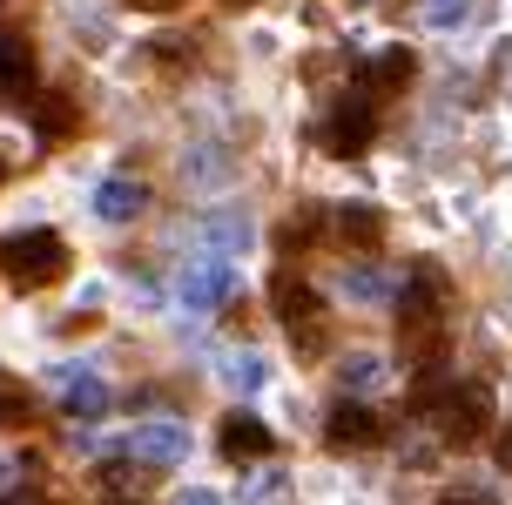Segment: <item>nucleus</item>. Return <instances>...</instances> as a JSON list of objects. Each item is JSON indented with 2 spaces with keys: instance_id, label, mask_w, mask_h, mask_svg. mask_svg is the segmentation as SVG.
<instances>
[{
  "instance_id": "obj_1",
  "label": "nucleus",
  "mask_w": 512,
  "mask_h": 505,
  "mask_svg": "<svg viewBox=\"0 0 512 505\" xmlns=\"http://www.w3.org/2000/svg\"><path fill=\"white\" fill-rule=\"evenodd\" d=\"M0 270H7L14 290H48V283L68 277V243H61L54 229H21V236H7Z\"/></svg>"
},
{
  "instance_id": "obj_2",
  "label": "nucleus",
  "mask_w": 512,
  "mask_h": 505,
  "mask_svg": "<svg viewBox=\"0 0 512 505\" xmlns=\"http://www.w3.org/2000/svg\"><path fill=\"white\" fill-rule=\"evenodd\" d=\"M492 431V391L486 384H452V391H445V398H438V438H445V445H479V438H486Z\"/></svg>"
},
{
  "instance_id": "obj_3",
  "label": "nucleus",
  "mask_w": 512,
  "mask_h": 505,
  "mask_svg": "<svg viewBox=\"0 0 512 505\" xmlns=\"http://www.w3.org/2000/svg\"><path fill=\"white\" fill-rule=\"evenodd\" d=\"M371 135H378V115H371V101H337L331 115H324V149L331 155H364L371 149Z\"/></svg>"
},
{
  "instance_id": "obj_4",
  "label": "nucleus",
  "mask_w": 512,
  "mask_h": 505,
  "mask_svg": "<svg viewBox=\"0 0 512 505\" xmlns=\"http://www.w3.org/2000/svg\"><path fill=\"white\" fill-rule=\"evenodd\" d=\"M230 290H236L230 256H203V263L182 270V303L189 310H216V303H230Z\"/></svg>"
},
{
  "instance_id": "obj_5",
  "label": "nucleus",
  "mask_w": 512,
  "mask_h": 505,
  "mask_svg": "<svg viewBox=\"0 0 512 505\" xmlns=\"http://www.w3.org/2000/svg\"><path fill=\"white\" fill-rule=\"evenodd\" d=\"M378 438H384V425H378V411H364V404H337L324 418V445L331 452H371Z\"/></svg>"
},
{
  "instance_id": "obj_6",
  "label": "nucleus",
  "mask_w": 512,
  "mask_h": 505,
  "mask_svg": "<svg viewBox=\"0 0 512 505\" xmlns=\"http://www.w3.org/2000/svg\"><path fill=\"white\" fill-rule=\"evenodd\" d=\"M270 310L283 317V330H304V324H317V317H324L317 290H310L304 277H290V270H283V277L270 283Z\"/></svg>"
},
{
  "instance_id": "obj_7",
  "label": "nucleus",
  "mask_w": 512,
  "mask_h": 505,
  "mask_svg": "<svg viewBox=\"0 0 512 505\" xmlns=\"http://www.w3.org/2000/svg\"><path fill=\"white\" fill-rule=\"evenodd\" d=\"M216 452L230 458V465H250V458H263V452H270V431L256 425L250 411H230V418L216 425Z\"/></svg>"
},
{
  "instance_id": "obj_8",
  "label": "nucleus",
  "mask_w": 512,
  "mask_h": 505,
  "mask_svg": "<svg viewBox=\"0 0 512 505\" xmlns=\"http://www.w3.org/2000/svg\"><path fill=\"white\" fill-rule=\"evenodd\" d=\"M128 452L149 458V465H176V458L189 452V431L169 425V418H155V425H135V431H128Z\"/></svg>"
},
{
  "instance_id": "obj_9",
  "label": "nucleus",
  "mask_w": 512,
  "mask_h": 505,
  "mask_svg": "<svg viewBox=\"0 0 512 505\" xmlns=\"http://www.w3.org/2000/svg\"><path fill=\"white\" fill-rule=\"evenodd\" d=\"M0 95L7 101L34 95V48H27L21 34H0Z\"/></svg>"
},
{
  "instance_id": "obj_10",
  "label": "nucleus",
  "mask_w": 512,
  "mask_h": 505,
  "mask_svg": "<svg viewBox=\"0 0 512 505\" xmlns=\"http://www.w3.org/2000/svg\"><path fill=\"white\" fill-rule=\"evenodd\" d=\"M61 411L68 418H102L108 411V384L88 371H61Z\"/></svg>"
},
{
  "instance_id": "obj_11",
  "label": "nucleus",
  "mask_w": 512,
  "mask_h": 505,
  "mask_svg": "<svg viewBox=\"0 0 512 505\" xmlns=\"http://www.w3.org/2000/svg\"><path fill=\"white\" fill-rule=\"evenodd\" d=\"M331 223H337V236H344V243H358V250H378V243H384V216L371 209V202H344Z\"/></svg>"
},
{
  "instance_id": "obj_12",
  "label": "nucleus",
  "mask_w": 512,
  "mask_h": 505,
  "mask_svg": "<svg viewBox=\"0 0 512 505\" xmlns=\"http://www.w3.org/2000/svg\"><path fill=\"white\" fill-rule=\"evenodd\" d=\"M142 202H149V196H142V182H135V176H108L102 189H95V209H102L108 223H128V216H142Z\"/></svg>"
},
{
  "instance_id": "obj_13",
  "label": "nucleus",
  "mask_w": 512,
  "mask_h": 505,
  "mask_svg": "<svg viewBox=\"0 0 512 505\" xmlns=\"http://www.w3.org/2000/svg\"><path fill=\"white\" fill-rule=\"evenodd\" d=\"M411 68H418V61H411L405 48H384L378 61L364 68V81H371V95H398V88L411 81Z\"/></svg>"
},
{
  "instance_id": "obj_14",
  "label": "nucleus",
  "mask_w": 512,
  "mask_h": 505,
  "mask_svg": "<svg viewBox=\"0 0 512 505\" xmlns=\"http://www.w3.org/2000/svg\"><path fill=\"white\" fill-rule=\"evenodd\" d=\"M34 122H41V135H48V142H68V135L81 128V108H75L68 95H41V108H34Z\"/></svg>"
},
{
  "instance_id": "obj_15",
  "label": "nucleus",
  "mask_w": 512,
  "mask_h": 505,
  "mask_svg": "<svg viewBox=\"0 0 512 505\" xmlns=\"http://www.w3.org/2000/svg\"><path fill=\"white\" fill-rule=\"evenodd\" d=\"M337 378H344V391H378L384 384V357H371V351H358V357H344V364H337Z\"/></svg>"
},
{
  "instance_id": "obj_16",
  "label": "nucleus",
  "mask_w": 512,
  "mask_h": 505,
  "mask_svg": "<svg viewBox=\"0 0 512 505\" xmlns=\"http://www.w3.org/2000/svg\"><path fill=\"white\" fill-rule=\"evenodd\" d=\"M277 243H283V250H304V243H317V209H297V216L277 229Z\"/></svg>"
},
{
  "instance_id": "obj_17",
  "label": "nucleus",
  "mask_w": 512,
  "mask_h": 505,
  "mask_svg": "<svg viewBox=\"0 0 512 505\" xmlns=\"http://www.w3.org/2000/svg\"><path fill=\"white\" fill-rule=\"evenodd\" d=\"M344 290H351V297H358V303H378V297H384V277H378V270H364V263H358V270H344Z\"/></svg>"
},
{
  "instance_id": "obj_18",
  "label": "nucleus",
  "mask_w": 512,
  "mask_h": 505,
  "mask_svg": "<svg viewBox=\"0 0 512 505\" xmlns=\"http://www.w3.org/2000/svg\"><path fill=\"white\" fill-rule=\"evenodd\" d=\"M209 243H216V256H230V250H243V243H250V229L230 223V216H216V223H209Z\"/></svg>"
},
{
  "instance_id": "obj_19",
  "label": "nucleus",
  "mask_w": 512,
  "mask_h": 505,
  "mask_svg": "<svg viewBox=\"0 0 512 505\" xmlns=\"http://www.w3.org/2000/svg\"><path fill=\"white\" fill-rule=\"evenodd\" d=\"M223 371H230V384H243V391H256V384H263V357H256V351H243V357H230Z\"/></svg>"
},
{
  "instance_id": "obj_20",
  "label": "nucleus",
  "mask_w": 512,
  "mask_h": 505,
  "mask_svg": "<svg viewBox=\"0 0 512 505\" xmlns=\"http://www.w3.org/2000/svg\"><path fill=\"white\" fill-rule=\"evenodd\" d=\"M21 418H27V391L0 378V431H7V425H21Z\"/></svg>"
},
{
  "instance_id": "obj_21",
  "label": "nucleus",
  "mask_w": 512,
  "mask_h": 505,
  "mask_svg": "<svg viewBox=\"0 0 512 505\" xmlns=\"http://www.w3.org/2000/svg\"><path fill=\"white\" fill-rule=\"evenodd\" d=\"M465 7H472V0H425V21H432V27H459Z\"/></svg>"
},
{
  "instance_id": "obj_22",
  "label": "nucleus",
  "mask_w": 512,
  "mask_h": 505,
  "mask_svg": "<svg viewBox=\"0 0 512 505\" xmlns=\"http://www.w3.org/2000/svg\"><path fill=\"white\" fill-rule=\"evenodd\" d=\"M499 472H512V431H499Z\"/></svg>"
},
{
  "instance_id": "obj_23",
  "label": "nucleus",
  "mask_w": 512,
  "mask_h": 505,
  "mask_svg": "<svg viewBox=\"0 0 512 505\" xmlns=\"http://www.w3.org/2000/svg\"><path fill=\"white\" fill-rule=\"evenodd\" d=\"M135 7H149V14H176L182 0H135Z\"/></svg>"
},
{
  "instance_id": "obj_24",
  "label": "nucleus",
  "mask_w": 512,
  "mask_h": 505,
  "mask_svg": "<svg viewBox=\"0 0 512 505\" xmlns=\"http://www.w3.org/2000/svg\"><path fill=\"white\" fill-rule=\"evenodd\" d=\"M176 505H216V492H182Z\"/></svg>"
},
{
  "instance_id": "obj_25",
  "label": "nucleus",
  "mask_w": 512,
  "mask_h": 505,
  "mask_svg": "<svg viewBox=\"0 0 512 505\" xmlns=\"http://www.w3.org/2000/svg\"><path fill=\"white\" fill-rule=\"evenodd\" d=\"M445 505H492V499H479V492H465V499H445Z\"/></svg>"
},
{
  "instance_id": "obj_26",
  "label": "nucleus",
  "mask_w": 512,
  "mask_h": 505,
  "mask_svg": "<svg viewBox=\"0 0 512 505\" xmlns=\"http://www.w3.org/2000/svg\"><path fill=\"white\" fill-rule=\"evenodd\" d=\"M0 505H34V499H21V492H7V499H0Z\"/></svg>"
},
{
  "instance_id": "obj_27",
  "label": "nucleus",
  "mask_w": 512,
  "mask_h": 505,
  "mask_svg": "<svg viewBox=\"0 0 512 505\" xmlns=\"http://www.w3.org/2000/svg\"><path fill=\"white\" fill-rule=\"evenodd\" d=\"M223 7H250V0H223Z\"/></svg>"
},
{
  "instance_id": "obj_28",
  "label": "nucleus",
  "mask_w": 512,
  "mask_h": 505,
  "mask_svg": "<svg viewBox=\"0 0 512 505\" xmlns=\"http://www.w3.org/2000/svg\"><path fill=\"white\" fill-rule=\"evenodd\" d=\"M108 505H135V499H108Z\"/></svg>"
},
{
  "instance_id": "obj_29",
  "label": "nucleus",
  "mask_w": 512,
  "mask_h": 505,
  "mask_svg": "<svg viewBox=\"0 0 512 505\" xmlns=\"http://www.w3.org/2000/svg\"><path fill=\"white\" fill-rule=\"evenodd\" d=\"M0 182H7V169H0Z\"/></svg>"
}]
</instances>
